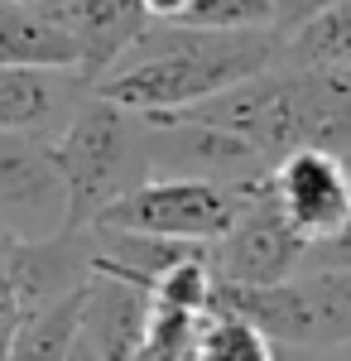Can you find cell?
<instances>
[{
  "instance_id": "6da1fadb",
  "label": "cell",
  "mask_w": 351,
  "mask_h": 361,
  "mask_svg": "<svg viewBox=\"0 0 351 361\" xmlns=\"http://www.w3.org/2000/svg\"><path fill=\"white\" fill-rule=\"evenodd\" d=\"M279 63L274 29H192V25H149L121 54L101 82L87 92L135 111L140 121L188 111L226 87L245 82Z\"/></svg>"
},
{
  "instance_id": "7a4b0ae2",
  "label": "cell",
  "mask_w": 351,
  "mask_h": 361,
  "mask_svg": "<svg viewBox=\"0 0 351 361\" xmlns=\"http://www.w3.org/2000/svg\"><path fill=\"white\" fill-rule=\"evenodd\" d=\"M44 149L68 193V231H87L121 193L144 183V121L97 92L73 106Z\"/></svg>"
},
{
  "instance_id": "3957f363",
  "label": "cell",
  "mask_w": 351,
  "mask_h": 361,
  "mask_svg": "<svg viewBox=\"0 0 351 361\" xmlns=\"http://www.w3.org/2000/svg\"><path fill=\"white\" fill-rule=\"evenodd\" d=\"M245 202V188L226 183H197V178H144L130 193H121L92 226L111 231H140V236H164V241H192L212 246L226 236Z\"/></svg>"
},
{
  "instance_id": "277c9868",
  "label": "cell",
  "mask_w": 351,
  "mask_h": 361,
  "mask_svg": "<svg viewBox=\"0 0 351 361\" xmlns=\"http://www.w3.org/2000/svg\"><path fill=\"white\" fill-rule=\"evenodd\" d=\"M270 173V159L231 130L197 121H144V178H197L250 188Z\"/></svg>"
},
{
  "instance_id": "5b68a950",
  "label": "cell",
  "mask_w": 351,
  "mask_h": 361,
  "mask_svg": "<svg viewBox=\"0 0 351 361\" xmlns=\"http://www.w3.org/2000/svg\"><path fill=\"white\" fill-rule=\"evenodd\" d=\"M265 178L245 188V202H241V212H236V222L226 226L221 241H212V270L226 284H279V279L303 275L308 241L284 222V212L270 197Z\"/></svg>"
},
{
  "instance_id": "8992f818",
  "label": "cell",
  "mask_w": 351,
  "mask_h": 361,
  "mask_svg": "<svg viewBox=\"0 0 351 361\" xmlns=\"http://www.w3.org/2000/svg\"><path fill=\"white\" fill-rule=\"evenodd\" d=\"M270 197L279 202L284 222L313 246L337 241L351 222V164L337 149H294L270 164Z\"/></svg>"
},
{
  "instance_id": "52a82bcc",
  "label": "cell",
  "mask_w": 351,
  "mask_h": 361,
  "mask_svg": "<svg viewBox=\"0 0 351 361\" xmlns=\"http://www.w3.org/2000/svg\"><path fill=\"white\" fill-rule=\"evenodd\" d=\"M0 226L20 241L68 231V193L39 140L0 130Z\"/></svg>"
},
{
  "instance_id": "ba28073f",
  "label": "cell",
  "mask_w": 351,
  "mask_h": 361,
  "mask_svg": "<svg viewBox=\"0 0 351 361\" xmlns=\"http://www.w3.org/2000/svg\"><path fill=\"white\" fill-rule=\"evenodd\" d=\"M44 10L78 44V82L82 87L101 82L121 63V54L154 25L140 0H44Z\"/></svg>"
},
{
  "instance_id": "9c48e42d",
  "label": "cell",
  "mask_w": 351,
  "mask_h": 361,
  "mask_svg": "<svg viewBox=\"0 0 351 361\" xmlns=\"http://www.w3.org/2000/svg\"><path fill=\"white\" fill-rule=\"evenodd\" d=\"M149 289L92 270L78 294V337L97 352V361H135L149 328Z\"/></svg>"
},
{
  "instance_id": "30bf717a",
  "label": "cell",
  "mask_w": 351,
  "mask_h": 361,
  "mask_svg": "<svg viewBox=\"0 0 351 361\" xmlns=\"http://www.w3.org/2000/svg\"><path fill=\"white\" fill-rule=\"evenodd\" d=\"M0 68L78 73V44L44 10V0H0Z\"/></svg>"
},
{
  "instance_id": "8fae6325",
  "label": "cell",
  "mask_w": 351,
  "mask_h": 361,
  "mask_svg": "<svg viewBox=\"0 0 351 361\" xmlns=\"http://www.w3.org/2000/svg\"><path fill=\"white\" fill-rule=\"evenodd\" d=\"M78 73H49V68H0V130L39 140L58 116H73V87Z\"/></svg>"
},
{
  "instance_id": "7c38bea8",
  "label": "cell",
  "mask_w": 351,
  "mask_h": 361,
  "mask_svg": "<svg viewBox=\"0 0 351 361\" xmlns=\"http://www.w3.org/2000/svg\"><path fill=\"white\" fill-rule=\"evenodd\" d=\"M279 68H303V73L351 68V0L279 34Z\"/></svg>"
},
{
  "instance_id": "4fadbf2b",
  "label": "cell",
  "mask_w": 351,
  "mask_h": 361,
  "mask_svg": "<svg viewBox=\"0 0 351 361\" xmlns=\"http://www.w3.org/2000/svg\"><path fill=\"white\" fill-rule=\"evenodd\" d=\"M303 289L318 318V347L337 352L351 342V265L347 270H303Z\"/></svg>"
},
{
  "instance_id": "5bb4252c",
  "label": "cell",
  "mask_w": 351,
  "mask_h": 361,
  "mask_svg": "<svg viewBox=\"0 0 351 361\" xmlns=\"http://www.w3.org/2000/svg\"><path fill=\"white\" fill-rule=\"evenodd\" d=\"M192 361H274V342L236 313L207 308L202 328H197V357Z\"/></svg>"
},
{
  "instance_id": "9a60e30c",
  "label": "cell",
  "mask_w": 351,
  "mask_h": 361,
  "mask_svg": "<svg viewBox=\"0 0 351 361\" xmlns=\"http://www.w3.org/2000/svg\"><path fill=\"white\" fill-rule=\"evenodd\" d=\"M73 337H78V294L54 308L29 313L20 337H15V347H10V361H63Z\"/></svg>"
},
{
  "instance_id": "2e32d148",
  "label": "cell",
  "mask_w": 351,
  "mask_h": 361,
  "mask_svg": "<svg viewBox=\"0 0 351 361\" xmlns=\"http://www.w3.org/2000/svg\"><path fill=\"white\" fill-rule=\"evenodd\" d=\"M197 328H202V313L154 304L135 361H192L197 357Z\"/></svg>"
},
{
  "instance_id": "e0dca14e",
  "label": "cell",
  "mask_w": 351,
  "mask_h": 361,
  "mask_svg": "<svg viewBox=\"0 0 351 361\" xmlns=\"http://www.w3.org/2000/svg\"><path fill=\"white\" fill-rule=\"evenodd\" d=\"M178 25L192 29H274V0H192Z\"/></svg>"
},
{
  "instance_id": "ac0fdd59",
  "label": "cell",
  "mask_w": 351,
  "mask_h": 361,
  "mask_svg": "<svg viewBox=\"0 0 351 361\" xmlns=\"http://www.w3.org/2000/svg\"><path fill=\"white\" fill-rule=\"evenodd\" d=\"M20 328H25V304H20V289L10 275V231L0 226V361H10Z\"/></svg>"
},
{
  "instance_id": "d6986e66",
  "label": "cell",
  "mask_w": 351,
  "mask_h": 361,
  "mask_svg": "<svg viewBox=\"0 0 351 361\" xmlns=\"http://www.w3.org/2000/svg\"><path fill=\"white\" fill-rule=\"evenodd\" d=\"M332 5H347V0H274V34H289V29H298L303 20L323 15Z\"/></svg>"
},
{
  "instance_id": "ffe728a7",
  "label": "cell",
  "mask_w": 351,
  "mask_h": 361,
  "mask_svg": "<svg viewBox=\"0 0 351 361\" xmlns=\"http://www.w3.org/2000/svg\"><path fill=\"white\" fill-rule=\"evenodd\" d=\"M140 5H144V15H149L154 25H178V20L188 15L192 0H140Z\"/></svg>"
},
{
  "instance_id": "44dd1931",
  "label": "cell",
  "mask_w": 351,
  "mask_h": 361,
  "mask_svg": "<svg viewBox=\"0 0 351 361\" xmlns=\"http://www.w3.org/2000/svg\"><path fill=\"white\" fill-rule=\"evenodd\" d=\"M323 78H327V92H332L337 111L351 121V68H332V73H323Z\"/></svg>"
},
{
  "instance_id": "7402d4cb",
  "label": "cell",
  "mask_w": 351,
  "mask_h": 361,
  "mask_svg": "<svg viewBox=\"0 0 351 361\" xmlns=\"http://www.w3.org/2000/svg\"><path fill=\"white\" fill-rule=\"evenodd\" d=\"M274 361H332V352H303V347H274Z\"/></svg>"
},
{
  "instance_id": "603a6c76",
  "label": "cell",
  "mask_w": 351,
  "mask_h": 361,
  "mask_svg": "<svg viewBox=\"0 0 351 361\" xmlns=\"http://www.w3.org/2000/svg\"><path fill=\"white\" fill-rule=\"evenodd\" d=\"M63 361H97V352H92L82 337H73V347H68V357H63Z\"/></svg>"
},
{
  "instance_id": "cb8c5ba5",
  "label": "cell",
  "mask_w": 351,
  "mask_h": 361,
  "mask_svg": "<svg viewBox=\"0 0 351 361\" xmlns=\"http://www.w3.org/2000/svg\"><path fill=\"white\" fill-rule=\"evenodd\" d=\"M337 352H342V357H337V361H351V342H347V347H337Z\"/></svg>"
}]
</instances>
